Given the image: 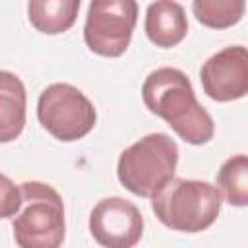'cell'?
I'll return each instance as SVG.
<instances>
[{
  "mask_svg": "<svg viewBox=\"0 0 248 248\" xmlns=\"http://www.w3.org/2000/svg\"><path fill=\"white\" fill-rule=\"evenodd\" d=\"M19 190L21 207L12 221L16 244L19 248H60L66 236L60 194L37 180L23 182Z\"/></svg>",
  "mask_w": 248,
  "mask_h": 248,
  "instance_id": "cell-4",
  "label": "cell"
},
{
  "mask_svg": "<svg viewBox=\"0 0 248 248\" xmlns=\"http://www.w3.org/2000/svg\"><path fill=\"white\" fill-rule=\"evenodd\" d=\"M37 118L41 126L60 141H78L85 138L95 122L93 103L70 83H52L39 95Z\"/></svg>",
  "mask_w": 248,
  "mask_h": 248,
  "instance_id": "cell-5",
  "label": "cell"
},
{
  "mask_svg": "<svg viewBox=\"0 0 248 248\" xmlns=\"http://www.w3.org/2000/svg\"><path fill=\"white\" fill-rule=\"evenodd\" d=\"M188 33V19L178 2L159 0L147 6L145 35L159 48L176 46Z\"/></svg>",
  "mask_w": 248,
  "mask_h": 248,
  "instance_id": "cell-9",
  "label": "cell"
},
{
  "mask_svg": "<svg viewBox=\"0 0 248 248\" xmlns=\"http://www.w3.org/2000/svg\"><path fill=\"white\" fill-rule=\"evenodd\" d=\"M138 21L134 0H95L87 8L83 39L91 52L116 58L126 52Z\"/></svg>",
  "mask_w": 248,
  "mask_h": 248,
  "instance_id": "cell-6",
  "label": "cell"
},
{
  "mask_svg": "<svg viewBox=\"0 0 248 248\" xmlns=\"http://www.w3.org/2000/svg\"><path fill=\"white\" fill-rule=\"evenodd\" d=\"M176 165V141L163 132H155L134 141L120 153L116 174L128 192L140 198H153L174 178Z\"/></svg>",
  "mask_w": 248,
  "mask_h": 248,
  "instance_id": "cell-2",
  "label": "cell"
},
{
  "mask_svg": "<svg viewBox=\"0 0 248 248\" xmlns=\"http://www.w3.org/2000/svg\"><path fill=\"white\" fill-rule=\"evenodd\" d=\"M141 99L151 114L161 116L186 143L203 145L213 140L211 114L198 103L188 76L170 66L153 70L143 85Z\"/></svg>",
  "mask_w": 248,
  "mask_h": 248,
  "instance_id": "cell-1",
  "label": "cell"
},
{
  "mask_svg": "<svg viewBox=\"0 0 248 248\" xmlns=\"http://www.w3.org/2000/svg\"><path fill=\"white\" fill-rule=\"evenodd\" d=\"M79 0H33L27 4L29 23L45 35L68 31L78 17Z\"/></svg>",
  "mask_w": 248,
  "mask_h": 248,
  "instance_id": "cell-11",
  "label": "cell"
},
{
  "mask_svg": "<svg viewBox=\"0 0 248 248\" xmlns=\"http://www.w3.org/2000/svg\"><path fill=\"white\" fill-rule=\"evenodd\" d=\"M151 200L155 217L178 232H202L209 229L217 221L223 203L217 186L192 178H172Z\"/></svg>",
  "mask_w": 248,
  "mask_h": 248,
  "instance_id": "cell-3",
  "label": "cell"
},
{
  "mask_svg": "<svg viewBox=\"0 0 248 248\" xmlns=\"http://www.w3.org/2000/svg\"><path fill=\"white\" fill-rule=\"evenodd\" d=\"M217 190L234 207L248 205V157L244 153L229 157L217 172Z\"/></svg>",
  "mask_w": 248,
  "mask_h": 248,
  "instance_id": "cell-12",
  "label": "cell"
},
{
  "mask_svg": "<svg viewBox=\"0 0 248 248\" xmlns=\"http://www.w3.org/2000/svg\"><path fill=\"white\" fill-rule=\"evenodd\" d=\"M246 10L242 0H194L192 12L196 19L211 29H227L236 25Z\"/></svg>",
  "mask_w": 248,
  "mask_h": 248,
  "instance_id": "cell-13",
  "label": "cell"
},
{
  "mask_svg": "<svg viewBox=\"0 0 248 248\" xmlns=\"http://www.w3.org/2000/svg\"><path fill=\"white\" fill-rule=\"evenodd\" d=\"M200 79L205 95L217 103H229L246 97L248 93V52L244 46H225L209 56Z\"/></svg>",
  "mask_w": 248,
  "mask_h": 248,
  "instance_id": "cell-8",
  "label": "cell"
},
{
  "mask_svg": "<svg viewBox=\"0 0 248 248\" xmlns=\"http://www.w3.org/2000/svg\"><path fill=\"white\" fill-rule=\"evenodd\" d=\"M27 93L23 81L6 70H0V143L14 141L25 128Z\"/></svg>",
  "mask_w": 248,
  "mask_h": 248,
  "instance_id": "cell-10",
  "label": "cell"
},
{
  "mask_svg": "<svg viewBox=\"0 0 248 248\" xmlns=\"http://www.w3.org/2000/svg\"><path fill=\"white\" fill-rule=\"evenodd\" d=\"M89 232L103 248H134L143 234V217L132 202L105 198L91 209Z\"/></svg>",
  "mask_w": 248,
  "mask_h": 248,
  "instance_id": "cell-7",
  "label": "cell"
},
{
  "mask_svg": "<svg viewBox=\"0 0 248 248\" xmlns=\"http://www.w3.org/2000/svg\"><path fill=\"white\" fill-rule=\"evenodd\" d=\"M21 207V190L0 172V219L16 217Z\"/></svg>",
  "mask_w": 248,
  "mask_h": 248,
  "instance_id": "cell-14",
  "label": "cell"
}]
</instances>
